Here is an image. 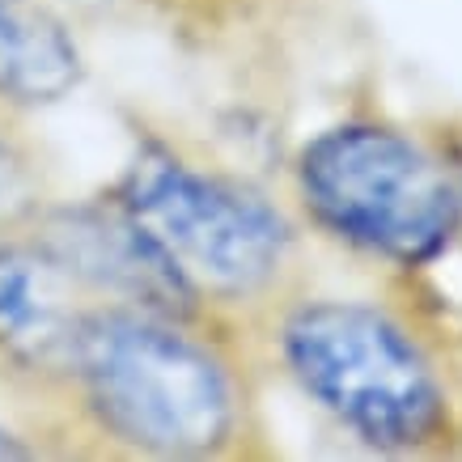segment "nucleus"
Segmentation results:
<instances>
[{
	"label": "nucleus",
	"mask_w": 462,
	"mask_h": 462,
	"mask_svg": "<svg viewBox=\"0 0 462 462\" xmlns=\"http://www.w3.org/2000/svg\"><path fill=\"white\" fill-rule=\"evenodd\" d=\"M208 314L94 306L64 391L106 441L153 458H225L254 429V394Z\"/></svg>",
	"instance_id": "nucleus-1"
},
{
	"label": "nucleus",
	"mask_w": 462,
	"mask_h": 462,
	"mask_svg": "<svg viewBox=\"0 0 462 462\" xmlns=\"http://www.w3.org/2000/svg\"><path fill=\"white\" fill-rule=\"evenodd\" d=\"M111 199L141 225L199 310L267 301L297 267L301 229L254 182L149 141Z\"/></svg>",
	"instance_id": "nucleus-2"
},
{
	"label": "nucleus",
	"mask_w": 462,
	"mask_h": 462,
	"mask_svg": "<svg viewBox=\"0 0 462 462\" xmlns=\"http://www.w3.org/2000/svg\"><path fill=\"white\" fill-rule=\"evenodd\" d=\"M276 356L310 403L369 449L411 454L449 429L433 352L399 314L356 297H306L281 314Z\"/></svg>",
	"instance_id": "nucleus-3"
},
{
	"label": "nucleus",
	"mask_w": 462,
	"mask_h": 462,
	"mask_svg": "<svg viewBox=\"0 0 462 462\" xmlns=\"http://www.w3.org/2000/svg\"><path fill=\"white\" fill-rule=\"evenodd\" d=\"M297 196L327 238L391 267H429L462 234V187L399 127L352 119L297 153Z\"/></svg>",
	"instance_id": "nucleus-4"
},
{
	"label": "nucleus",
	"mask_w": 462,
	"mask_h": 462,
	"mask_svg": "<svg viewBox=\"0 0 462 462\" xmlns=\"http://www.w3.org/2000/svg\"><path fill=\"white\" fill-rule=\"evenodd\" d=\"M39 238L69 276L102 306H141L170 310V314H208L196 306V297L182 289L157 246L141 234L111 196L106 199H72V204H47L26 229Z\"/></svg>",
	"instance_id": "nucleus-5"
},
{
	"label": "nucleus",
	"mask_w": 462,
	"mask_h": 462,
	"mask_svg": "<svg viewBox=\"0 0 462 462\" xmlns=\"http://www.w3.org/2000/svg\"><path fill=\"white\" fill-rule=\"evenodd\" d=\"M102 301L85 293L69 267L39 238H0V365L34 382L60 386L69 374L72 348L85 314Z\"/></svg>",
	"instance_id": "nucleus-6"
},
{
	"label": "nucleus",
	"mask_w": 462,
	"mask_h": 462,
	"mask_svg": "<svg viewBox=\"0 0 462 462\" xmlns=\"http://www.w3.org/2000/svg\"><path fill=\"white\" fill-rule=\"evenodd\" d=\"M85 81V51L72 26L42 0H0V102L42 111Z\"/></svg>",
	"instance_id": "nucleus-7"
},
{
	"label": "nucleus",
	"mask_w": 462,
	"mask_h": 462,
	"mask_svg": "<svg viewBox=\"0 0 462 462\" xmlns=\"http://www.w3.org/2000/svg\"><path fill=\"white\" fill-rule=\"evenodd\" d=\"M51 204V182L22 111L0 102V238L22 234Z\"/></svg>",
	"instance_id": "nucleus-8"
},
{
	"label": "nucleus",
	"mask_w": 462,
	"mask_h": 462,
	"mask_svg": "<svg viewBox=\"0 0 462 462\" xmlns=\"http://www.w3.org/2000/svg\"><path fill=\"white\" fill-rule=\"evenodd\" d=\"M17 454H26V449H22V441H17L14 429L0 420V458H17Z\"/></svg>",
	"instance_id": "nucleus-9"
}]
</instances>
